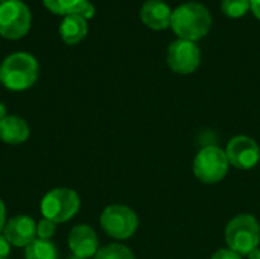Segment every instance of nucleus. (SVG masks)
I'll return each mask as SVG.
<instances>
[{"instance_id":"obj_21","label":"nucleus","mask_w":260,"mask_h":259,"mask_svg":"<svg viewBox=\"0 0 260 259\" xmlns=\"http://www.w3.org/2000/svg\"><path fill=\"white\" fill-rule=\"evenodd\" d=\"M210 259H242V256L236 252H233L232 249H219L218 252H215Z\"/></svg>"},{"instance_id":"obj_1","label":"nucleus","mask_w":260,"mask_h":259,"mask_svg":"<svg viewBox=\"0 0 260 259\" xmlns=\"http://www.w3.org/2000/svg\"><path fill=\"white\" fill-rule=\"evenodd\" d=\"M171 27L181 40L197 41L207 35L212 27V15L209 9L197 2L180 5L172 11Z\"/></svg>"},{"instance_id":"obj_6","label":"nucleus","mask_w":260,"mask_h":259,"mask_svg":"<svg viewBox=\"0 0 260 259\" xmlns=\"http://www.w3.org/2000/svg\"><path fill=\"white\" fill-rule=\"evenodd\" d=\"M101 227L111 238L128 240L136 234L139 218L131 208L123 205H111L101 214Z\"/></svg>"},{"instance_id":"obj_19","label":"nucleus","mask_w":260,"mask_h":259,"mask_svg":"<svg viewBox=\"0 0 260 259\" xmlns=\"http://www.w3.org/2000/svg\"><path fill=\"white\" fill-rule=\"evenodd\" d=\"M56 232V223L47 220V218H41L37 223V238L40 240H50Z\"/></svg>"},{"instance_id":"obj_10","label":"nucleus","mask_w":260,"mask_h":259,"mask_svg":"<svg viewBox=\"0 0 260 259\" xmlns=\"http://www.w3.org/2000/svg\"><path fill=\"white\" fill-rule=\"evenodd\" d=\"M69 249L75 258H94L99 250V240L96 232L87 224L75 226L69 235Z\"/></svg>"},{"instance_id":"obj_12","label":"nucleus","mask_w":260,"mask_h":259,"mask_svg":"<svg viewBox=\"0 0 260 259\" xmlns=\"http://www.w3.org/2000/svg\"><path fill=\"white\" fill-rule=\"evenodd\" d=\"M140 17L148 27L154 31H161L171 26L172 11L169 5L163 0H148L140 9Z\"/></svg>"},{"instance_id":"obj_5","label":"nucleus","mask_w":260,"mask_h":259,"mask_svg":"<svg viewBox=\"0 0 260 259\" xmlns=\"http://www.w3.org/2000/svg\"><path fill=\"white\" fill-rule=\"evenodd\" d=\"M229 166L230 163L225 151L219 147L210 145L203 148L195 156L193 174L200 182L206 185H215L227 176Z\"/></svg>"},{"instance_id":"obj_18","label":"nucleus","mask_w":260,"mask_h":259,"mask_svg":"<svg viewBox=\"0 0 260 259\" xmlns=\"http://www.w3.org/2000/svg\"><path fill=\"white\" fill-rule=\"evenodd\" d=\"M221 9L224 14L233 18H239L245 15L250 9V0H222Z\"/></svg>"},{"instance_id":"obj_23","label":"nucleus","mask_w":260,"mask_h":259,"mask_svg":"<svg viewBox=\"0 0 260 259\" xmlns=\"http://www.w3.org/2000/svg\"><path fill=\"white\" fill-rule=\"evenodd\" d=\"M5 224H6V208H5V203L0 198V232L5 229Z\"/></svg>"},{"instance_id":"obj_14","label":"nucleus","mask_w":260,"mask_h":259,"mask_svg":"<svg viewBox=\"0 0 260 259\" xmlns=\"http://www.w3.org/2000/svg\"><path fill=\"white\" fill-rule=\"evenodd\" d=\"M87 31V20L76 14L66 15L59 26V34L66 44H78L85 38Z\"/></svg>"},{"instance_id":"obj_11","label":"nucleus","mask_w":260,"mask_h":259,"mask_svg":"<svg viewBox=\"0 0 260 259\" xmlns=\"http://www.w3.org/2000/svg\"><path fill=\"white\" fill-rule=\"evenodd\" d=\"M3 237L14 247H26L37 237V224L29 215H17L6 221Z\"/></svg>"},{"instance_id":"obj_2","label":"nucleus","mask_w":260,"mask_h":259,"mask_svg":"<svg viewBox=\"0 0 260 259\" xmlns=\"http://www.w3.org/2000/svg\"><path fill=\"white\" fill-rule=\"evenodd\" d=\"M38 61L27 52H15L2 63V82L12 92H21L35 84Z\"/></svg>"},{"instance_id":"obj_28","label":"nucleus","mask_w":260,"mask_h":259,"mask_svg":"<svg viewBox=\"0 0 260 259\" xmlns=\"http://www.w3.org/2000/svg\"><path fill=\"white\" fill-rule=\"evenodd\" d=\"M5 2H6V0H0V5H3Z\"/></svg>"},{"instance_id":"obj_7","label":"nucleus","mask_w":260,"mask_h":259,"mask_svg":"<svg viewBox=\"0 0 260 259\" xmlns=\"http://www.w3.org/2000/svg\"><path fill=\"white\" fill-rule=\"evenodd\" d=\"M30 27V11L21 0H6L0 5V34L9 40H18Z\"/></svg>"},{"instance_id":"obj_9","label":"nucleus","mask_w":260,"mask_h":259,"mask_svg":"<svg viewBox=\"0 0 260 259\" xmlns=\"http://www.w3.org/2000/svg\"><path fill=\"white\" fill-rule=\"evenodd\" d=\"M225 154L232 166L238 169H251L259 163L260 147L254 139L241 134L229 142Z\"/></svg>"},{"instance_id":"obj_4","label":"nucleus","mask_w":260,"mask_h":259,"mask_svg":"<svg viewBox=\"0 0 260 259\" xmlns=\"http://www.w3.org/2000/svg\"><path fill=\"white\" fill-rule=\"evenodd\" d=\"M81 206V198L76 191L69 188H56L49 191L40 205L43 218H47L56 224L72 220Z\"/></svg>"},{"instance_id":"obj_26","label":"nucleus","mask_w":260,"mask_h":259,"mask_svg":"<svg viewBox=\"0 0 260 259\" xmlns=\"http://www.w3.org/2000/svg\"><path fill=\"white\" fill-rule=\"evenodd\" d=\"M6 116V107L0 102V121Z\"/></svg>"},{"instance_id":"obj_25","label":"nucleus","mask_w":260,"mask_h":259,"mask_svg":"<svg viewBox=\"0 0 260 259\" xmlns=\"http://www.w3.org/2000/svg\"><path fill=\"white\" fill-rule=\"evenodd\" d=\"M247 256H248V259H260V249L257 247V249L251 250Z\"/></svg>"},{"instance_id":"obj_8","label":"nucleus","mask_w":260,"mask_h":259,"mask_svg":"<svg viewBox=\"0 0 260 259\" xmlns=\"http://www.w3.org/2000/svg\"><path fill=\"white\" fill-rule=\"evenodd\" d=\"M201 63V50L195 41L177 40L171 43L168 49V64L169 67L180 75L193 73Z\"/></svg>"},{"instance_id":"obj_24","label":"nucleus","mask_w":260,"mask_h":259,"mask_svg":"<svg viewBox=\"0 0 260 259\" xmlns=\"http://www.w3.org/2000/svg\"><path fill=\"white\" fill-rule=\"evenodd\" d=\"M250 9L260 20V0H250Z\"/></svg>"},{"instance_id":"obj_3","label":"nucleus","mask_w":260,"mask_h":259,"mask_svg":"<svg viewBox=\"0 0 260 259\" xmlns=\"http://www.w3.org/2000/svg\"><path fill=\"white\" fill-rule=\"evenodd\" d=\"M225 243L229 249L247 256L251 250L257 249L260 243V224L256 217L241 214L232 218L225 227Z\"/></svg>"},{"instance_id":"obj_13","label":"nucleus","mask_w":260,"mask_h":259,"mask_svg":"<svg viewBox=\"0 0 260 259\" xmlns=\"http://www.w3.org/2000/svg\"><path fill=\"white\" fill-rule=\"evenodd\" d=\"M30 130L24 119L15 114H6L0 121V139L9 145H20L29 139Z\"/></svg>"},{"instance_id":"obj_17","label":"nucleus","mask_w":260,"mask_h":259,"mask_svg":"<svg viewBox=\"0 0 260 259\" xmlns=\"http://www.w3.org/2000/svg\"><path fill=\"white\" fill-rule=\"evenodd\" d=\"M85 0H43L44 6L55 12V14H61V15H70L75 12V9Z\"/></svg>"},{"instance_id":"obj_27","label":"nucleus","mask_w":260,"mask_h":259,"mask_svg":"<svg viewBox=\"0 0 260 259\" xmlns=\"http://www.w3.org/2000/svg\"><path fill=\"white\" fill-rule=\"evenodd\" d=\"M0 81H2V66H0Z\"/></svg>"},{"instance_id":"obj_20","label":"nucleus","mask_w":260,"mask_h":259,"mask_svg":"<svg viewBox=\"0 0 260 259\" xmlns=\"http://www.w3.org/2000/svg\"><path fill=\"white\" fill-rule=\"evenodd\" d=\"M73 14H76V15L85 18V20L93 18V15H94V6H93V3H90L88 0H85V2H82V3L75 9Z\"/></svg>"},{"instance_id":"obj_15","label":"nucleus","mask_w":260,"mask_h":259,"mask_svg":"<svg viewBox=\"0 0 260 259\" xmlns=\"http://www.w3.org/2000/svg\"><path fill=\"white\" fill-rule=\"evenodd\" d=\"M26 259H58V249L50 240L35 238L24 247Z\"/></svg>"},{"instance_id":"obj_22","label":"nucleus","mask_w":260,"mask_h":259,"mask_svg":"<svg viewBox=\"0 0 260 259\" xmlns=\"http://www.w3.org/2000/svg\"><path fill=\"white\" fill-rule=\"evenodd\" d=\"M9 253H11V244L3 235H0V259H8Z\"/></svg>"},{"instance_id":"obj_16","label":"nucleus","mask_w":260,"mask_h":259,"mask_svg":"<svg viewBox=\"0 0 260 259\" xmlns=\"http://www.w3.org/2000/svg\"><path fill=\"white\" fill-rule=\"evenodd\" d=\"M94 259H136L134 253L123 244H107L98 250Z\"/></svg>"}]
</instances>
